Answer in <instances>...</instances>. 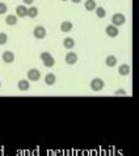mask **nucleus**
Returning <instances> with one entry per match:
<instances>
[{"instance_id": "nucleus-10", "label": "nucleus", "mask_w": 139, "mask_h": 156, "mask_svg": "<svg viewBox=\"0 0 139 156\" xmlns=\"http://www.w3.org/2000/svg\"><path fill=\"white\" fill-rule=\"evenodd\" d=\"M20 90H23V92H27V90L30 88V81L29 80H20L19 84H17Z\"/></svg>"}, {"instance_id": "nucleus-1", "label": "nucleus", "mask_w": 139, "mask_h": 156, "mask_svg": "<svg viewBox=\"0 0 139 156\" xmlns=\"http://www.w3.org/2000/svg\"><path fill=\"white\" fill-rule=\"evenodd\" d=\"M41 60L43 62V64H45L46 67H53L55 64V59L51 57V54L47 53V51H43V53H41Z\"/></svg>"}, {"instance_id": "nucleus-9", "label": "nucleus", "mask_w": 139, "mask_h": 156, "mask_svg": "<svg viewBox=\"0 0 139 156\" xmlns=\"http://www.w3.org/2000/svg\"><path fill=\"white\" fill-rule=\"evenodd\" d=\"M64 59H66L67 64H75L77 62V55H76V53H67Z\"/></svg>"}, {"instance_id": "nucleus-17", "label": "nucleus", "mask_w": 139, "mask_h": 156, "mask_svg": "<svg viewBox=\"0 0 139 156\" xmlns=\"http://www.w3.org/2000/svg\"><path fill=\"white\" fill-rule=\"evenodd\" d=\"M105 63H106L108 67H114L117 64V58L114 57V55H109V57H106Z\"/></svg>"}, {"instance_id": "nucleus-26", "label": "nucleus", "mask_w": 139, "mask_h": 156, "mask_svg": "<svg viewBox=\"0 0 139 156\" xmlns=\"http://www.w3.org/2000/svg\"><path fill=\"white\" fill-rule=\"evenodd\" d=\"M62 2H67V0H62Z\"/></svg>"}, {"instance_id": "nucleus-11", "label": "nucleus", "mask_w": 139, "mask_h": 156, "mask_svg": "<svg viewBox=\"0 0 139 156\" xmlns=\"http://www.w3.org/2000/svg\"><path fill=\"white\" fill-rule=\"evenodd\" d=\"M55 81H56V77L54 73H46V76H45V84L47 85H54L55 84Z\"/></svg>"}, {"instance_id": "nucleus-14", "label": "nucleus", "mask_w": 139, "mask_h": 156, "mask_svg": "<svg viewBox=\"0 0 139 156\" xmlns=\"http://www.w3.org/2000/svg\"><path fill=\"white\" fill-rule=\"evenodd\" d=\"M63 46L66 47V49L71 50V49H73V46H75V41H73L71 37H67L63 40Z\"/></svg>"}, {"instance_id": "nucleus-16", "label": "nucleus", "mask_w": 139, "mask_h": 156, "mask_svg": "<svg viewBox=\"0 0 139 156\" xmlns=\"http://www.w3.org/2000/svg\"><path fill=\"white\" fill-rule=\"evenodd\" d=\"M84 7H85L87 11H96V8H97L96 2H94V0H87L85 4H84Z\"/></svg>"}, {"instance_id": "nucleus-6", "label": "nucleus", "mask_w": 139, "mask_h": 156, "mask_svg": "<svg viewBox=\"0 0 139 156\" xmlns=\"http://www.w3.org/2000/svg\"><path fill=\"white\" fill-rule=\"evenodd\" d=\"M2 59H3V62L4 63H13V60H15V54L12 53V51L9 50H7V51H4L3 55H2Z\"/></svg>"}, {"instance_id": "nucleus-23", "label": "nucleus", "mask_w": 139, "mask_h": 156, "mask_svg": "<svg viewBox=\"0 0 139 156\" xmlns=\"http://www.w3.org/2000/svg\"><path fill=\"white\" fill-rule=\"evenodd\" d=\"M23 2H24V4H32L34 0H23Z\"/></svg>"}, {"instance_id": "nucleus-7", "label": "nucleus", "mask_w": 139, "mask_h": 156, "mask_svg": "<svg viewBox=\"0 0 139 156\" xmlns=\"http://www.w3.org/2000/svg\"><path fill=\"white\" fill-rule=\"evenodd\" d=\"M105 32H106V34H108V36H109V37H117V36H118V28H117L116 27V25H108V27H106V30H105Z\"/></svg>"}, {"instance_id": "nucleus-3", "label": "nucleus", "mask_w": 139, "mask_h": 156, "mask_svg": "<svg viewBox=\"0 0 139 156\" xmlns=\"http://www.w3.org/2000/svg\"><path fill=\"white\" fill-rule=\"evenodd\" d=\"M27 76H28L29 81H38L41 79V72H40V70H37V68H30L27 73Z\"/></svg>"}, {"instance_id": "nucleus-18", "label": "nucleus", "mask_w": 139, "mask_h": 156, "mask_svg": "<svg viewBox=\"0 0 139 156\" xmlns=\"http://www.w3.org/2000/svg\"><path fill=\"white\" fill-rule=\"evenodd\" d=\"M28 16L30 19H34V17L38 16V8L37 7H30L28 8Z\"/></svg>"}, {"instance_id": "nucleus-5", "label": "nucleus", "mask_w": 139, "mask_h": 156, "mask_svg": "<svg viewBox=\"0 0 139 156\" xmlns=\"http://www.w3.org/2000/svg\"><path fill=\"white\" fill-rule=\"evenodd\" d=\"M33 36L36 37L37 40H43V38L46 37V29L41 27V25H38V27H36L33 30Z\"/></svg>"}, {"instance_id": "nucleus-21", "label": "nucleus", "mask_w": 139, "mask_h": 156, "mask_svg": "<svg viewBox=\"0 0 139 156\" xmlns=\"http://www.w3.org/2000/svg\"><path fill=\"white\" fill-rule=\"evenodd\" d=\"M7 11H8V7H7V4H5V3H0V15H4V13H7Z\"/></svg>"}, {"instance_id": "nucleus-15", "label": "nucleus", "mask_w": 139, "mask_h": 156, "mask_svg": "<svg viewBox=\"0 0 139 156\" xmlns=\"http://www.w3.org/2000/svg\"><path fill=\"white\" fill-rule=\"evenodd\" d=\"M5 24L9 25V27H13V25L17 24V16L15 15H8L5 17Z\"/></svg>"}, {"instance_id": "nucleus-24", "label": "nucleus", "mask_w": 139, "mask_h": 156, "mask_svg": "<svg viewBox=\"0 0 139 156\" xmlns=\"http://www.w3.org/2000/svg\"><path fill=\"white\" fill-rule=\"evenodd\" d=\"M71 2H72V3H80L81 0H71Z\"/></svg>"}, {"instance_id": "nucleus-22", "label": "nucleus", "mask_w": 139, "mask_h": 156, "mask_svg": "<svg viewBox=\"0 0 139 156\" xmlns=\"http://www.w3.org/2000/svg\"><path fill=\"white\" fill-rule=\"evenodd\" d=\"M116 94H117V96H126V90L125 89H118L116 92Z\"/></svg>"}, {"instance_id": "nucleus-19", "label": "nucleus", "mask_w": 139, "mask_h": 156, "mask_svg": "<svg viewBox=\"0 0 139 156\" xmlns=\"http://www.w3.org/2000/svg\"><path fill=\"white\" fill-rule=\"evenodd\" d=\"M96 15H97L98 19H104V17L106 16V11L102 7H97L96 8Z\"/></svg>"}, {"instance_id": "nucleus-12", "label": "nucleus", "mask_w": 139, "mask_h": 156, "mask_svg": "<svg viewBox=\"0 0 139 156\" xmlns=\"http://www.w3.org/2000/svg\"><path fill=\"white\" fill-rule=\"evenodd\" d=\"M60 30H62L63 33H68L72 30V23H70V21H63L62 24H60Z\"/></svg>"}, {"instance_id": "nucleus-13", "label": "nucleus", "mask_w": 139, "mask_h": 156, "mask_svg": "<svg viewBox=\"0 0 139 156\" xmlns=\"http://www.w3.org/2000/svg\"><path fill=\"white\" fill-rule=\"evenodd\" d=\"M130 71H131V68H130L129 64H121L119 68H118V72H119V75H122V76H126V75H129Z\"/></svg>"}, {"instance_id": "nucleus-20", "label": "nucleus", "mask_w": 139, "mask_h": 156, "mask_svg": "<svg viewBox=\"0 0 139 156\" xmlns=\"http://www.w3.org/2000/svg\"><path fill=\"white\" fill-rule=\"evenodd\" d=\"M8 42V36L5 33H0V45H5Z\"/></svg>"}, {"instance_id": "nucleus-2", "label": "nucleus", "mask_w": 139, "mask_h": 156, "mask_svg": "<svg viewBox=\"0 0 139 156\" xmlns=\"http://www.w3.org/2000/svg\"><path fill=\"white\" fill-rule=\"evenodd\" d=\"M104 85H105V83H104L102 79H100V77H94V79L91 81V89L94 90V92H100Z\"/></svg>"}, {"instance_id": "nucleus-4", "label": "nucleus", "mask_w": 139, "mask_h": 156, "mask_svg": "<svg viewBox=\"0 0 139 156\" xmlns=\"http://www.w3.org/2000/svg\"><path fill=\"white\" fill-rule=\"evenodd\" d=\"M125 23H126L125 15H122V13H116V15H113V17H112V24H113V25H116V27H121V25H123Z\"/></svg>"}, {"instance_id": "nucleus-25", "label": "nucleus", "mask_w": 139, "mask_h": 156, "mask_svg": "<svg viewBox=\"0 0 139 156\" xmlns=\"http://www.w3.org/2000/svg\"><path fill=\"white\" fill-rule=\"evenodd\" d=\"M0 88H2V81H0Z\"/></svg>"}, {"instance_id": "nucleus-8", "label": "nucleus", "mask_w": 139, "mask_h": 156, "mask_svg": "<svg viewBox=\"0 0 139 156\" xmlns=\"http://www.w3.org/2000/svg\"><path fill=\"white\" fill-rule=\"evenodd\" d=\"M16 16L17 17H25L28 16V8L25 5H17L16 7Z\"/></svg>"}]
</instances>
